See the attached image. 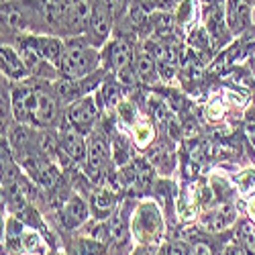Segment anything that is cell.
<instances>
[{
	"mask_svg": "<svg viewBox=\"0 0 255 255\" xmlns=\"http://www.w3.org/2000/svg\"><path fill=\"white\" fill-rule=\"evenodd\" d=\"M206 14V33L212 37L215 43H225L231 37V27L227 23V14H225V4H215V6H204Z\"/></svg>",
	"mask_w": 255,
	"mask_h": 255,
	"instance_id": "8992f818",
	"label": "cell"
},
{
	"mask_svg": "<svg viewBox=\"0 0 255 255\" xmlns=\"http://www.w3.org/2000/svg\"><path fill=\"white\" fill-rule=\"evenodd\" d=\"M159 215L157 210L151 206V204H145L141 206L139 215H137V221H135V231L139 237H149L151 233H155L159 229Z\"/></svg>",
	"mask_w": 255,
	"mask_h": 255,
	"instance_id": "9a60e30c",
	"label": "cell"
},
{
	"mask_svg": "<svg viewBox=\"0 0 255 255\" xmlns=\"http://www.w3.org/2000/svg\"><path fill=\"white\" fill-rule=\"evenodd\" d=\"M149 135H151V131L147 129V127H141L139 133H137V143L139 145H145L147 141H149Z\"/></svg>",
	"mask_w": 255,
	"mask_h": 255,
	"instance_id": "836d02e7",
	"label": "cell"
},
{
	"mask_svg": "<svg viewBox=\"0 0 255 255\" xmlns=\"http://www.w3.org/2000/svg\"><path fill=\"white\" fill-rule=\"evenodd\" d=\"M113 23H115V18L106 12L104 8H100L96 4V0H94V10H92V16H90V37L96 41V43H102V41L109 39L111 31H113Z\"/></svg>",
	"mask_w": 255,
	"mask_h": 255,
	"instance_id": "30bf717a",
	"label": "cell"
},
{
	"mask_svg": "<svg viewBox=\"0 0 255 255\" xmlns=\"http://www.w3.org/2000/svg\"><path fill=\"white\" fill-rule=\"evenodd\" d=\"M151 161H153V165H157L161 169V172H169V169H172V159H169V155H167V149L161 145L153 151Z\"/></svg>",
	"mask_w": 255,
	"mask_h": 255,
	"instance_id": "603a6c76",
	"label": "cell"
},
{
	"mask_svg": "<svg viewBox=\"0 0 255 255\" xmlns=\"http://www.w3.org/2000/svg\"><path fill=\"white\" fill-rule=\"evenodd\" d=\"M55 113H57V104H55V98L45 92V90H41L39 88V113H37V121L35 125L39 127H47L53 123L55 119Z\"/></svg>",
	"mask_w": 255,
	"mask_h": 255,
	"instance_id": "ac0fdd59",
	"label": "cell"
},
{
	"mask_svg": "<svg viewBox=\"0 0 255 255\" xmlns=\"http://www.w3.org/2000/svg\"><path fill=\"white\" fill-rule=\"evenodd\" d=\"M165 255H188V247L184 243H172L165 249Z\"/></svg>",
	"mask_w": 255,
	"mask_h": 255,
	"instance_id": "f546056e",
	"label": "cell"
},
{
	"mask_svg": "<svg viewBox=\"0 0 255 255\" xmlns=\"http://www.w3.org/2000/svg\"><path fill=\"white\" fill-rule=\"evenodd\" d=\"M119 115H121V119L125 121V123H133L135 121V111H133V106H131V102H121L119 104Z\"/></svg>",
	"mask_w": 255,
	"mask_h": 255,
	"instance_id": "484cf974",
	"label": "cell"
},
{
	"mask_svg": "<svg viewBox=\"0 0 255 255\" xmlns=\"http://www.w3.org/2000/svg\"><path fill=\"white\" fill-rule=\"evenodd\" d=\"M225 255H243V251H241V247H237V245H231V247L225 251Z\"/></svg>",
	"mask_w": 255,
	"mask_h": 255,
	"instance_id": "8d00e7d4",
	"label": "cell"
},
{
	"mask_svg": "<svg viewBox=\"0 0 255 255\" xmlns=\"http://www.w3.org/2000/svg\"><path fill=\"white\" fill-rule=\"evenodd\" d=\"M61 217H63V223H66V227H70V229L80 227L84 221L88 219V206L84 204V200L80 196H72L66 204H63Z\"/></svg>",
	"mask_w": 255,
	"mask_h": 255,
	"instance_id": "5bb4252c",
	"label": "cell"
},
{
	"mask_svg": "<svg viewBox=\"0 0 255 255\" xmlns=\"http://www.w3.org/2000/svg\"><path fill=\"white\" fill-rule=\"evenodd\" d=\"M59 147H61V151L74 161H86L88 159L86 143H84L80 131H76V129H68V131L61 133Z\"/></svg>",
	"mask_w": 255,
	"mask_h": 255,
	"instance_id": "9c48e42d",
	"label": "cell"
},
{
	"mask_svg": "<svg viewBox=\"0 0 255 255\" xmlns=\"http://www.w3.org/2000/svg\"><path fill=\"white\" fill-rule=\"evenodd\" d=\"M100 243L98 241H82L80 243V255H98Z\"/></svg>",
	"mask_w": 255,
	"mask_h": 255,
	"instance_id": "83f0119b",
	"label": "cell"
},
{
	"mask_svg": "<svg viewBox=\"0 0 255 255\" xmlns=\"http://www.w3.org/2000/svg\"><path fill=\"white\" fill-rule=\"evenodd\" d=\"M109 237H113L111 235V225H96L94 229H92V239L94 241H98V243H102V241H106Z\"/></svg>",
	"mask_w": 255,
	"mask_h": 255,
	"instance_id": "d4e9b609",
	"label": "cell"
},
{
	"mask_svg": "<svg viewBox=\"0 0 255 255\" xmlns=\"http://www.w3.org/2000/svg\"><path fill=\"white\" fill-rule=\"evenodd\" d=\"M25 245H27L29 251H37L41 241H39V237L35 235V233H29V235H25Z\"/></svg>",
	"mask_w": 255,
	"mask_h": 255,
	"instance_id": "4dcf8cb0",
	"label": "cell"
},
{
	"mask_svg": "<svg viewBox=\"0 0 255 255\" xmlns=\"http://www.w3.org/2000/svg\"><path fill=\"white\" fill-rule=\"evenodd\" d=\"M225 14L231 33H241L251 23V6L245 0H225Z\"/></svg>",
	"mask_w": 255,
	"mask_h": 255,
	"instance_id": "ba28073f",
	"label": "cell"
},
{
	"mask_svg": "<svg viewBox=\"0 0 255 255\" xmlns=\"http://www.w3.org/2000/svg\"><path fill=\"white\" fill-rule=\"evenodd\" d=\"M135 72H137V78L141 80V82H145V84H153L157 78H159V74H157V61L147 53V51H143V53H139L137 55V61H135Z\"/></svg>",
	"mask_w": 255,
	"mask_h": 255,
	"instance_id": "e0dca14e",
	"label": "cell"
},
{
	"mask_svg": "<svg viewBox=\"0 0 255 255\" xmlns=\"http://www.w3.org/2000/svg\"><path fill=\"white\" fill-rule=\"evenodd\" d=\"M100 78H102V74H90L86 78H78V80H63L55 86V92L63 100L76 102V100L86 96V92L96 86Z\"/></svg>",
	"mask_w": 255,
	"mask_h": 255,
	"instance_id": "5b68a950",
	"label": "cell"
},
{
	"mask_svg": "<svg viewBox=\"0 0 255 255\" xmlns=\"http://www.w3.org/2000/svg\"><path fill=\"white\" fill-rule=\"evenodd\" d=\"M188 255H212V253H210V247L206 243H196L188 251Z\"/></svg>",
	"mask_w": 255,
	"mask_h": 255,
	"instance_id": "1f68e13d",
	"label": "cell"
},
{
	"mask_svg": "<svg viewBox=\"0 0 255 255\" xmlns=\"http://www.w3.org/2000/svg\"><path fill=\"white\" fill-rule=\"evenodd\" d=\"M92 208L98 212V215H109V212L115 208V194L109 192V190H98V192L92 196Z\"/></svg>",
	"mask_w": 255,
	"mask_h": 255,
	"instance_id": "44dd1931",
	"label": "cell"
},
{
	"mask_svg": "<svg viewBox=\"0 0 255 255\" xmlns=\"http://www.w3.org/2000/svg\"><path fill=\"white\" fill-rule=\"evenodd\" d=\"M96 115H98V104L94 102V98L90 96H84L80 100H76L70 111H68V121L72 123V127L80 133H86L92 123L96 121Z\"/></svg>",
	"mask_w": 255,
	"mask_h": 255,
	"instance_id": "277c9868",
	"label": "cell"
},
{
	"mask_svg": "<svg viewBox=\"0 0 255 255\" xmlns=\"http://www.w3.org/2000/svg\"><path fill=\"white\" fill-rule=\"evenodd\" d=\"M139 2L147 8V10H153V8H157V4H159V0H139Z\"/></svg>",
	"mask_w": 255,
	"mask_h": 255,
	"instance_id": "d590c367",
	"label": "cell"
},
{
	"mask_svg": "<svg viewBox=\"0 0 255 255\" xmlns=\"http://www.w3.org/2000/svg\"><path fill=\"white\" fill-rule=\"evenodd\" d=\"M29 41L45 61L59 68L61 57H63V49H66V43H63L61 39H57L53 35H29Z\"/></svg>",
	"mask_w": 255,
	"mask_h": 255,
	"instance_id": "52a82bcc",
	"label": "cell"
},
{
	"mask_svg": "<svg viewBox=\"0 0 255 255\" xmlns=\"http://www.w3.org/2000/svg\"><path fill=\"white\" fill-rule=\"evenodd\" d=\"M239 184H241V188H243V192H247V190H251V188L255 186V174H253V172L245 174V176L239 180Z\"/></svg>",
	"mask_w": 255,
	"mask_h": 255,
	"instance_id": "d6a6232c",
	"label": "cell"
},
{
	"mask_svg": "<svg viewBox=\"0 0 255 255\" xmlns=\"http://www.w3.org/2000/svg\"><path fill=\"white\" fill-rule=\"evenodd\" d=\"M131 59H133V51L125 39H115L113 43L106 47V61H109V66L115 72L125 70L131 63Z\"/></svg>",
	"mask_w": 255,
	"mask_h": 255,
	"instance_id": "7c38bea8",
	"label": "cell"
},
{
	"mask_svg": "<svg viewBox=\"0 0 255 255\" xmlns=\"http://www.w3.org/2000/svg\"><path fill=\"white\" fill-rule=\"evenodd\" d=\"M6 227H8V229H6V237H8V241H12V239H20V235H23V225H20L18 221H14V219H10Z\"/></svg>",
	"mask_w": 255,
	"mask_h": 255,
	"instance_id": "4316f807",
	"label": "cell"
},
{
	"mask_svg": "<svg viewBox=\"0 0 255 255\" xmlns=\"http://www.w3.org/2000/svg\"><path fill=\"white\" fill-rule=\"evenodd\" d=\"M35 16H43L41 4L31 0H2V27L14 31H27Z\"/></svg>",
	"mask_w": 255,
	"mask_h": 255,
	"instance_id": "7a4b0ae2",
	"label": "cell"
},
{
	"mask_svg": "<svg viewBox=\"0 0 255 255\" xmlns=\"http://www.w3.org/2000/svg\"><path fill=\"white\" fill-rule=\"evenodd\" d=\"M96 4L100 8H104L113 18H121L127 14V10H129L131 0H96Z\"/></svg>",
	"mask_w": 255,
	"mask_h": 255,
	"instance_id": "7402d4cb",
	"label": "cell"
},
{
	"mask_svg": "<svg viewBox=\"0 0 255 255\" xmlns=\"http://www.w3.org/2000/svg\"><path fill=\"white\" fill-rule=\"evenodd\" d=\"M123 178H125V182H129V184L147 186V184H151L153 169L147 165L145 161H133L131 165H127L123 169Z\"/></svg>",
	"mask_w": 255,
	"mask_h": 255,
	"instance_id": "2e32d148",
	"label": "cell"
},
{
	"mask_svg": "<svg viewBox=\"0 0 255 255\" xmlns=\"http://www.w3.org/2000/svg\"><path fill=\"white\" fill-rule=\"evenodd\" d=\"M0 59H2V72H4L8 78L20 80V78H25V76L29 74L23 57H20V53H16L14 47L2 45V53H0Z\"/></svg>",
	"mask_w": 255,
	"mask_h": 255,
	"instance_id": "4fadbf2b",
	"label": "cell"
},
{
	"mask_svg": "<svg viewBox=\"0 0 255 255\" xmlns=\"http://www.w3.org/2000/svg\"><path fill=\"white\" fill-rule=\"evenodd\" d=\"M121 98V84L119 82H106L102 90L98 92V106L104 109V106H113L119 104Z\"/></svg>",
	"mask_w": 255,
	"mask_h": 255,
	"instance_id": "ffe728a7",
	"label": "cell"
},
{
	"mask_svg": "<svg viewBox=\"0 0 255 255\" xmlns=\"http://www.w3.org/2000/svg\"><path fill=\"white\" fill-rule=\"evenodd\" d=\"M104 161H106V147H104V143L100 139H92L90 145H88V159H86L88 169H90L92 176H96L100 172Z\"/></svg>",
	"mask_w": 255,
	"mask_h": 255,
	"instance_id": "d6986e66",
	"label": "cell"
},
{
	"mask_svg": "<svg viewBox=\"0 0 255 255\" xmlns=\"http://www.w3.org/2000/svg\"><path fill=\"white\" fill-rule=\"evenodd\" d=\"M237 237H239V241H241L243 245H247V247H253V245H255V231H253V227H251L249 223H245V225L239 227Z\"/></svg>",
	"mask_w": 255,
	"mask_h": 255,
	"instance_id": "cb8c5ba5",
	"label": "cell"
},
{
	"mask_svg": "<svg viewBox=\"0 0 255 255\" xmlns=\"http://www.w3.org/2000/svg\"><path fill=\"white\" fill-rule=\"evenodd\" d=\"M10 106H12V115L18 123L35 125L37 113H39V88L27 86V84L14 86L10 94Z\"/></svg>",
	"mask_w": 255,
	"mask_h": 255,
	"instance_id": "3957f363",
	"label": "cell"
},
{
	"mask_svg": "<svg viewBox=\"0 0 255 255\" xmlns=\"http://www.w3.org/2000/svg\"><path fill=\"white\" fill-rule=\"evenodd\" d=\"M245 2H247L249 6H255V0H245Z\"/></svg>",
	"mask_w": 255,
	"mask_h": 255,
	"instance_id": "74e56055",
	"label": "cell"
},
{
	"mask_svg": "<svg viewBox=\"0 0 255 255\" xmlns=\"http://www.w3.org/2000/svg\"><path fill=\"white\" fill-rule=\"evenodd\" d=\"M96 63H98V51L84 39H72L66 43V49H63L59 72L66 80H78L90 76L96 70Z\"/></svg>",
	"mask_w": 255,
	"mask_h": 255,
	"instance_id": "6da1fadb",
	"label": "cell"
},
{
	"mask_svg": "<svg viewBox=\"0 0 255 255\" xmlns=\"http://www.w3.org/2000/svg\"><path fill=\"white\" fill-rule=\"evenodd\" d=\"M247 131H249L251 135H255V113H253V111H251L249 117H247Z\"/></svg>",
	"mask_w": 255,
	"mask_h": 255,
	"instance_id": "e575fe53",
	"label": "cell"
},
{
	"mask_svg": "<svg viewBox=\"0 0 255 255\" xmlns=\"http://www.w3.org/2000/svg\"><path fill=\"white\" fill-rule=\"evenodd\" d=\"M178 6H180V10H178V20L186 23V20L190 18V14H192V0H182Z\"/></svg>",
	"mask_w": 255,
	"mask_h": 255,
	"instance_id": "f1b7e54d",
	"label": "cell"
},
{
	"mask_svg": "<svg viewBox=\"0 0 255 255\" xmlns=\"http://www.w3.org/2000/svg\"><path fill=\"white\" fill-rule=\"evenodd\" d=\"M39 4H41V12H43L45 23L53 29H63L70 0H41Z\"/></svg>",
	"mask_w": 255,
	"mask_h": 255,
	"instance_id": "8fae6325",
	"label": "cell"
}]
</instances>
